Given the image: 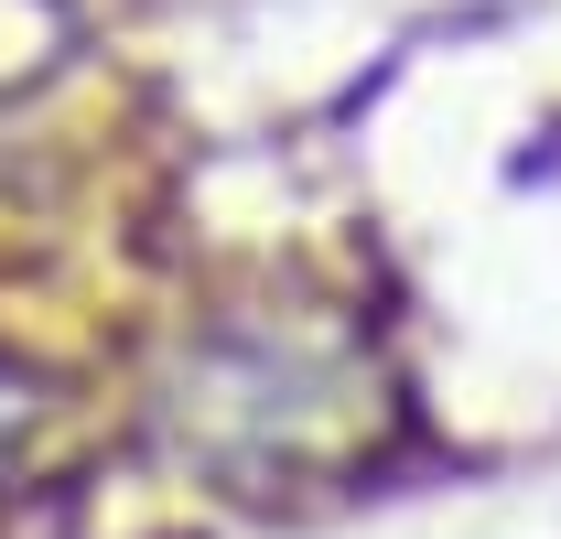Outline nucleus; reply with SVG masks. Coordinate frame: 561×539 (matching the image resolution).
I'll list each match as a JSON object with an SVG mask.
<instances>
[{
    "mask_svg": "<svg viewBox=\"0 0 561 539\" xmlns=\"http://www.w3.org/2000/svg\"><path fill=\"white\" fill-rule=\"evenodd\" d=\"M151 432L173 465L216 474L227 496H291V485H335L389 454L400 378L356 313L238 302L173 335L151 378Z\"/></svg>",
    "mask_w": 561,
    "mask_h": 539,
    "instance_id": "f257e3e1",
    "label": "nucleus"
},
{
    "mask_svg": "<svg viewBox=\"0 0 561 539\" xmlns=\"http://www.w3.org/2000/svg\"><path fill=\"white\" fill-rule=\"evenodd\" d=\"M55 44H66V11L55 0H0V98L55 66Z\"/></svg>",
    "mask_w": 561,
    "mask_h": 539,
    "instance_id": "f03ea898",
    "label": "nucleus"
},
{
    "mask_svg": "<svg viewBox=\"0 0 561 539\" xmlns=\"http://www.w3.org/2000/svg\"><path fill=\"white\" fill-rule=\"evenodd\" d=\"M33 432H44V389L0 356V496L22 485V465H33Z\"/></svg>",
    "mask_w": 561,
    "mask_h": 539,
    "instance_id": "7ed1b4c3",
    "label": "nucleus"
}]
</instances>
